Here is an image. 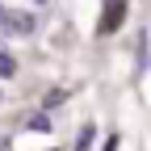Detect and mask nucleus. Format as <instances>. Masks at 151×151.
Segmentation results:
<instances>
[{
    "label": "nucleus",
    "instance_id": "f257e3e1",
    "mask_svg": "<svg viewBox=\"0 0 151 151\" xmlns=\"http://www.w3.org/2000/svg\"><path fill=\"white\" fill-rule=\"evenodd\" d=\"M122 17H126V4H122V0H109V4H105V17H101V34H113V29H118L122 25Z\"/></svg>",
    "mask_w": 151,
    "mask_h": 151
},
{
    "label": "nucleus",
    "instance_id": "f03ea898",
    "mask_svg": "<svg viewBox=\"0 0 151 151\" xmlns=\"http://www.w3.org/2000/svg\"><path fill=\"white\" fill-rule=\"evenodd\" d=\"M0 25H13L17 34H34V17H29V13H4Z\"/></svg>",
    "mask_w": 151,
    "mask_h": 151
},
{
    "label": "nucleus",
    "instance_id": "7ed1b4c3",
    "mask_svg": "<svg viewBox=\"0 0 151 151\" xmlns=\"http://www.w3.org/2000/svg\"><path fill=\"white\" fill-rule=\"evenodd\" d=\"M25 130H34V134H42V130H50V118H46V113H34V118L25 122Z\"/></svg>",
    "mask_w": 151,
    "mask_h": 151
},
{
    "label": "nucleus",
    "instance_id": "20e7f679",
    "mask_svg": "<svg viewBox=\"0 0 151 151\" xmlns=\"http://www.w3.org/2000/svg\"><path fill=\"white\" fill-rule=\"evenodd\" d=\"M17 71V59H13V55H4V50H0V76H13Z\"/></svg>",
    "mask_w": 151,
    "mask_h": 151
},
{
    "label": "nucleus",
    "instance_id": "39448f33",
    "mask_svg": "<svg viewBox=\"0 0 151 151\" xmlns=\"http://www.w3.org/2000/svg\"><path fill=\"white\" fill-rule=\"evenodd\" d=\"M88 143H92V126H84V130H80V139H76V151H84Z\"/></svg>",
    "mask_w": 151,
    "mask_h": 151
},
{
    "label": "nucleus",
    "instance_id": "423d86ee",
    "mask_svg": "<svg viewBox=\"0 0 151 151\" xmlns=\"http://www.w3.org/2000/svg\"><path fill=\"white\" fill-rule=\"evenodd\" d=\"M0 21H4V4H0Z\"/></svg>",
    "mask_w": 151,
    "mask_h": 151
},
{
    "label": "nucleus",
    "instance_id": "0eeeda50",
    "mask_svg": "<svg viewBox=\"0 0 151 151\" xmlns=\"http://www.w3.org/2000/svg\"><path fill=\"white\" fill-rule=\"evenodd\" d=\"M38 4H46V0H38Z\"/></svg>",
    "mask_w": 151,
    "mask_h": 151
},
{
    "label": "nucleus",
    "instance_id": "6e6552de",
    "mask_svg": "<svg viewBox=\"0 0 151 151\" xmlns=\"http://www.w3.org/2000/svg\"><path fill=\"white\" fill-rule=\"evenodd\" d=\"M105 4H109V0H105Z\"/></svg>",
    "mask_w": 151,
    "mask_h": 151
}]
</instances>
